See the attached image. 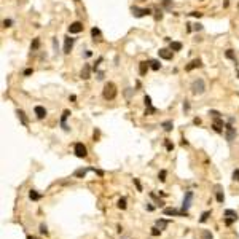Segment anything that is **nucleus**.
<instances>
[{"instance_id": "obj_1", "label": "nucleus", "mask_w": 239, "mask_h": 239, "mask_svg": "<svg viewBox=\"0 0 239 239\" xmlns=\"http://www.w3.org/2000/svg\"><path fill=\"white\" fill-rule=\"evenodd\" d=\"M116 94H118V91H116V86L115 83H112V81H108V83H105L104 89H102V96L105 100H113L116 97Z\"/></svg>"}, {"instance_id": "obj_2", "label": "nucleus", "mask_w": 239, "mask_h": 239, "mask_svg": "<svg viewBox=\"0 0 239 239\" xmlns=\"http://www.w3.org/2000/svg\"><path fill=\"white\" fill-rule=\"evenodd\" d=\"M191 93L195 94V96H201L202 93L206 91V83L202 78H195L193 81H191V86H190Z\"/></svg>"}, {"instance_id": "obj_3", "label": "nucleus", "mask_w": 239, "mask_h": 239, "mask_svg": "<svg viewBox=\"0 0 239 239\" xmlns=\"http://www.w3.org/2000/svg\"><path fill=\"white\" fill-rule=\"evenodd\" d=\"M73 153H75V156H78V158H86V156H88V148H86V145L83 142H77L75 145H73Z\"/></svg>"}, {"instance_id": "obj_4", "label": "nucleus", "mask_w": 239, "mask_h": 239, "mask_svg": "<svg viewBox=\"0 0 239 239\" xmlns=\"http://www.w3.org/2000/svg\"><path fill=\"white\" fill-rule=\"evenodd\" d=\"M131 13L134 18H144V16H150L151 8H139V6H131Z\"/></svg>"}, {"instance_id": "obj_5", "label": "nucleus", "mask_w": 239, "mask_h": 239, "mask_svg": "<svg viewBox=\"0 0 239 239\" xmlns=\"http://www.w3.org/2000/svg\"><path fill=\"white\" fill-rule=\"evenodd\" d=\"M236 136H238L236 128H234L231 123H226L225 124V137H226V140H228V142H233V140L236 139Z\"/></svg>"}, {"instance_id": "obj_6", "label": "nucleus", "mask_w": 239, "mask_h": 239, "mask_svg": "<svg viewBox=\"0 0 239 239\" xmlns=\"http://www.w3.org/2000/svg\"><path fill=\"white\" fill-rule=\"evenodd\" d=\"M164 215H175V217H188V210H179V209H174V207H166L163 210Z\"/></svg>"}, {"instance_id": "obj_7", "label": "nucleus", "mask_w": 239, "mask_h": 239, "mask_svg": "<svg viewBox=\"0 0 239 239\" xmlns=\"http://www.w3.org/2000/svg\"><path fill=\"white\" fill-rule=\"evenodd\" d=\"M191 201H193V191H191V190H187V191H185V196H183V201H182V209H183V210H188V209H190Z\"/></svg>"}, {"instance_id": "obj_8", "label": "nucleus", "mask_w": 239, "mask_h": 239, "mask_svg": "<svg viewBox=\"0 0 239 239\" xmlns=\"http://www.w3.org/2000/svg\"><path fill=\"white\" fill-rule=\"evenodd\" d=\"M223 126H225V121L222 120V116L220 118H214V123H212V129L217 134H223Z\"/></svg>"}, {"instance_id": "obj_9", "label": "nucleus", "mask_w": 239, "mask_h": 239, "mask_svg": "<svg viewBox=\"0 0 239 239\" xmlns=\"http://www.w3.org/2000/svg\"><path fill=\"white\" fill-rule=\"evenodd\" d=\"M69 32L70 34H80V32H83V24H81L80 21L72 22V24L69 26Z\"/></svg>"}, {"instance_id": "obj_10", "label": "nucleus", "mask_w": 239, "mask_h": 239, "mask_svg": "<svg viewBox=\"0 0 239 239\" xmlns=\"http://www.w3.org/2000/svg\"><path fill=\"white\" fill-rule=\"evenodd\" d=\"M91 70H93V67L89 64H83V69H81V72H80L81 80H88V78L91 77Z\"/></svg>"}, {"instance_id": "obj_11", "label": "nucleus", "mask_w": 239, "mask_h": 239, "mask_svg": "<svg viewBox=\"0 0 239 239\" xmlns=\"http://www.w3.org/2000/svg\"><path fill=\"white\" fill-rule=\"evenodd\" d=\"M73 43H75V38H72V37H65V40H64V54H69L70 51H72Z\"/></svg>"}, {"instance_id": "obj_12", "label": "nucleus", "mask_w": 239, "mask_h": 239, "mask_svg": "<svg viewBox=\"0 0 239 239\" xmlns=\"http://www.w3.org/2000/svg\"><path fill=\"white\" fill-rule=\"evenodd\" d=\"M88 171H96V167H80V169H77L75 172H73V175H75V177L83 179L85 175L88 174Z\"/></svg>"}, {"instance_id": "obj_13", "label": "nucleus", "mask_w": 239, "mask_h": 239, "mask_svg": "<svg viewBox=\"0 0 239 239\" xmlns=\"http://www.w3.org/2000/svg\"><path fill=\"white\" fill-rule=\"evenodd\" d=\"M34 112H35V116H37L38 120H43L46 116V113H48V112H46V108L42 107V105H37V107L34 108Z\"/></svg>"}, {"instance_id": "obj_14", "label": "nucleus", "mask_w": 239, "mask_h": 239, "mask_svg": "<svg viewBox=\"0 0 239 239\" xmlns=\"http://www.w3.org/2000/svg\"><path fill=\"white\" fill-rule=\"evenodd\" d=\"M70 115H72V113H70V110H64V112H62V116H61V128L64 129V131H69V126L65 124V121H67V118H69Z\"/></svg>"}, {"instance_id": "obj_15", "label": "nucleus", "mask_w": 239, "mask_h": 239, "mask_svg": "<svg viewBox=\"0 0 239 239\" xmlns=\"http://www.w3.org/2000/svg\"><path fill=\"white\" fill-rule=\"evenodd\" d=\"M158 56L161 57V59H166V61H171L172 59V56H174V54H172V51H169V50H166V48H161L158 51Z\"/></svg>"}, {"instance_id": "obj_16", "label": "nucleus", "mask_w": 239, "mask_h": 239, "mask_svg": "<svg viewBox=\"0 0 239 239\" xmlns=\"http://www.w3.org/2000/svg\"><path fill=\"white\" fill-rule=\"evenodd\" d=\"M201 65H202V61H201V59H193V61H191L190 64H188L187 67H185V70H187V72H190V70L198 69V67H201Z\"/></svg>"}, {"instance_id": "obj_17", "label": "nucleus", "mask_w": 239, "mask_h": 239, "mask_svg": "<svg viewBox=\"0 0 239 239\" xmlns=\"http://www.w3.org/2000/svg\"><path fill=\"white\" fill-rule=\"evenodd\" d=\"M150 69V64H148V61H144V62H140L139 64V73L140 75H147V70Z\"/></svg>"}, {"instance_id": "obj_18", "label": "nucleus", "mask_w": 239, "mask_h": 239, "mask_svg": "<svg viewBox=\"0 0 239 239\" xmlns=\"http://www.w3.org/2000/svg\"><path fill=\"white\" fill-rule=\"evenodd\" d=\"M161 128H163V129H164V131H166V132H171L172 129H174V123H172L171 120H167V121H163V123H161Z\"/></svg>"}, {"instance_id": "obj_19", "label": "nucleus", "mask_w": 239, "mask_h": 239, "mask_svg": "<svg viewBox=\"0 0 239 239\" xmlns=\"http://www.w3.org/2000/svg\"><path fill=\"white\" fill-rule=\"evenodd\" d=\"M223 215H225V217H230V218H234V220H238V218H239L238 212H236V210H233V209H225Z\"/></svg>"}, {"instance_id": "obj_20", "label": "nucleus", "mask_w": 239, "mask_h": 239, "mask_svg": "<svg viewBox=\"0 0 239 239\" xmlns=\"http://www.w3.org/2000/svg\"><path fill=\"white\" fill-rule=\"evenodd\" d=\"M29 198L32 199V201H38V199H42V198H43V195H42V193H38L37 190H30V191H29Z\"/></svg>"}, {"instance_id": "obj_21", "label": "nucleus", "mask_w": 239, "mask_h": 239, "mask_svg": "<svg viewBox=\"0 0 239 239\" xmlns=\"http://www.w3.org/2000/svg\"><path fill=\"white\" fill-rule=\"evenodd\" d=\"M16 115L19 116V120H21V123L24 124V126H27V124H29V121H27V116H26V113L22 112V110H19V108H18V110H16Z\"/></svg>"}, {"instance_id": "obj_22", "label": "nucleus", "mask_w": 239, "mask_h": 239, "mask_svg": "<svg viewBox=\"0 0 239 239\" xmlns=\"http://www.w3.org/2000/svg\"><path fill=\"white\" fill-rule=\"evenodd\" d=\"M40 38H38V37H35L34 38V40H32V43H30V51H37V50L38 48H40Z\"/></svg>"}, {"instance_id": "obj_23", "label": "nucleus", "mask_w": 239, "mask_h": 239, "mask_svg": "<svg viewBox=\"0 0 239 239\" xmlns=\"http://www.w3.org/2000/svg\"><path fill=\"white\" fill-rule=\"evenodd\" d=\"M148 64H150L151 70H159V69H161V62L156 61V59H150V61H148Z\"/></svg>"}, {"instance_id": "obj_24", "label": "nucleus", "mask_w": 239, "mask_h": 239, "mask_svg": "<svg viewBox=\"0 0 239 239\" xmlns=\"http://www.w3.org/2000/svg\"><path fill=\"white\" fill-rule=\"evenodd\" d=\"M215 190H217V191H215V193H217V201L218 202H220V204H223V202H225V195H223V191H220V187H215Z\"/></svg>"}, {"instance_id": "obj_25", "label": "nucleus", "mask_w": 239, "mask_h": 239, "mask_svg": "<svg viewBox=\"0 0 239 239\" xmlns=\"http://www.w3.org/2000/svg\"><path fill=\"white\" fill-rule=\"evenodd\" d=\"M167 223H169V220H164V218H159V220H156L155 223V226H158L159 230H166V226H167Z\"/></svg>"}, {"instance_id": "obj_26", "label": "nucleus", "mask_w": 239, "mask_h": 239, "mask_svg": "<svg viewBox=\"0 0 239 239\" xmlns=\"http://www.w3.org/2000/svg\"><path fill=\"white\" fill-rule=\"evenodd\" d=\"M91 35H93V42L99 40V38H100V29H97V27H93V29H91Z\"/></svg>"}, {"instance_id": "obj_27", "label": "nucleus", "mask_w": 239, "mask_h": 239, "mask_svg": "<svg viewBox=\"0 0 239 239\" xmlns=\"http://www.w3.org/2000/svg\"><path fill=\"white\" fill-rule=\"evenodd\" d=\"M225 56H226V57H228V59H231V61H233V62H234V64H236V65H238V59H236V56H234V53H233V50H226V51H225Z\"/></svg>"}, {"instance_id": "obj_28", "label": "nucleus", "mask_w": 239, "mask_h": 239, "mask_svg": "<svg viewBox=\"0 0 239 239\" xmlns=\"http://www.w3.org/2000/svg\"><path fill=\"white\" fill-rule=\"evenodd\" d=\"M116 207H118V209H121V210L126 209V207H128V204H126V198H120L118 202H116Z\"/></svg>"}, {"instance_id": "obj_29", "label": "nucleus", "mask_w": 239, "mask_h": 239, "mask_svg": "<svg viewBox=\"0 0 239 239\" xmlns=\"http://www.w3.org/2000/svg\"><path fill=\"white\" fill-rule=\"evenodd\" d=\"M182 50V43L180 42H171V51H180Z\"/></svg>"}, {"instance_id": "obj_30", "label": "nucleus", "mask_w": 239, "mask_h": 239, "mask_svg": "<svg viewBox=\"0 0 239 239\" xmlns=\"http://www.w3.org/2000/svg\"><path fill=\"white\" fill-rule=\"evenodd\" d=\"M210 214H212V210H206V212H204V214L201 215V218H199V222H201V223H206L207 220H209Z\"/></svg>"}, {"instance_id": "obj_31", "label": "nucleus", "mask_w": 239, "mask_h": 239, "mask_svg": "<svg viewBox=\"0 0 239 239\" xmlns=\"http://www.w3.org/2000/svg\"><path fill=\"white\" fill-rule=\"evenodd\" d=\"M150 198H153V199H155V201H156V206H158V207H163V206H164L163 199H159V198L156 196L155 193H150Z\"/></svg>"}, {"instance_id": "obj_32", "label": "nucleus", "mask_w": 239, "mask_h": 239, "mask_svg": "<svg viewBox=\"0 0 239 239\" xmlns=\"http://www.w3.org/2000/svg\"><path fill=\"white\" fill-rule=\"evenodd\" d=\"M201 239H212V233H210L209 230H204L201 233Z\"/></svg>"}, {"instance_id": "obj_33", "label": "nucleus", "mask_w": 239, "mask_h": 239, "mask_svg": "<svg viewBox=\"0 0 239 239\" xmlns=\"http://www.w3.org/2000/svg\"><path fill=\"white\" fill-rule=\"evenodd\" d=\"M144 104H145L147 108H151V107H153V105H151V97L150 96H145V97H144Z\"/></svg>"}, {"instance_id": "obj_34", "label": "nucleus", "mask_w": 239, "mask_h": 239, "mask_svg": "<svg viewBox=\"0 0 239 239\" xmlns=\"http://www.w3.org/2000/svg\"><path fill=\"white\" fill-rule=\"evenodd\" d=\"M166 175H167V172L163 169V171H159V174H158V179L161 180V182H166Z\"/></svg>"}, {"instance_id": "obj_35", "label": "nucleus", "mask_w": 239, "mask_h": 239, "mask_svg": "<svg viewBox=\"0 0 239 239\" xmlns=\"http://www.w3.org/2000/svg\"><path fill=\"white\" fill-rule=\"evenodd\" d=\"M164 145H166V148H167V150H169V151H172V150H174V144H172L169 139H166V142H164Z\"/></svg>"}, {"instance_id": "obj_36", "label": "nucleus", "mask_w": 239, "mask_h": 239, "mask_svg": "<svg viewBox=\"0 0 239 239\" xmlns=\"http://www.w3.org/2000/svg\"><path fill=\"white\" fill-rule=\"evenodd\" d=\"M223 220H225V225H226V226H231L234 222H236L234 218H230V217H223Z\"/></svg>"}, {"instance_id": "obj_37", "label": "nucleus", "mask_w": 239, "mask_h": 239, "mask_svg": "<svg viewBox=\"0 0 239 239\" xmlns=\"http://www.w3.org/2000/svg\"><path fill=\"white\" fill-rule=\"evenodd\" d=\"M159 234H161V230H159L158 226H153V228H151V236H159Z\"/></svg>"}, {"instance_id": "obj_38", "label": "nucleus", "mask_w": 239, "mask_h": 239, "mask_svg": "<svg viewBox=\"0 0 239 239\" xmlns=\"http://www.w3.org/2000/svg\"><path fill=\"white\" fill-rule=\"evenodd\" d=\"M209 115L212 116V118H220L222 113H220V112H217V110H209Z\"/></svg>"}, {"instance_id": "obj_39", "label": "nucleus", "mask_w": 239, "mask_h": 239, "mask_svg": "<svg viewBox=\"0 0 239 239\" xmlns=\"http://www.w3.org/2000/svg\"><path fill=\"white\" fill-rule=\"evenodd\" d=\"M102 61H104V57L100 56L99 59H97L96 62H94V65H93V70H94V72H96V70H97V67H99V64H100V62H102Z\"/></svg>"}, {"instance_id": "obj_40", "label": "nucleus", "mask_w": 239, "mask_h": 239, "mask_svg": "<svg viewBox=\"0 0 239 239\" xmlns=\"http://www.w3.org/2000/svg\"><path fill=\"white\" fill-rule=\"evenodd\" d=\"M231 177H233L234 182H239V169H234V171H233V175H231Z\"/></svg>"}, {"instance_id": "obj_41", "label": "nucleus", "mask_w": 239, "mask_h": 239, "mask_svg": "<svg viewBox=\"0 0 239 239\" xmlns=\"http://www.w3.org/2000/svg\"><path fill=\"white\" fill-rule=\"evenodd\" d=\"M161 2H163L164 8H166V10H171V3H172V0H161Z\"/></svg>"}, {"instance_id": "obj_42", "label": "nucleus", "mask_w": 239, "mask_h": 239, "mask_svg": "<svg viewBox=\"0 0 239 239\" xmlns=\"http://www.w3.org/2000/svg\"><path fill=\"white\" fill-rule=\"evenodd\" d=\"M40 233L42 234H48V228H46L45 223H42V225H40Z\"/></svg>"}, {"instance_id": "obj_43", "label": "nucleus", "mask_w": 239, "mask_h": 239, "mask_svg": "<svg viewBox=\"0 0 239 239\" xmlns=\"http://www.w3.org/2000/svg\"><path fill=\"white\" fill-rule=\"evenodd\" d=\"M134 185H136V188H137V191H142V185H140L139 179H134Z\"/></svg>"}, {"instance_id": "obj_44", "label": "nucleus", "mask_w": 239, "mask_h": 239, "mask_svg": "<svg viewBox=\"0 0 239 239\" xmlns=\"http://www.w3.org/2000/svg\"><path fill=\"white\" fill-rule=\"evenodd\" d=\"M156 112H158V110H156L155 107H151V108H147V110H145V115H153V113H156Z\"/></svg>"}, {"instance_id": "obj_45", "label": "nucleus", "mask_w": 239, "mask_h": 239, "mask_svg": "<svg viewBox=\"0 0 239 239\" xmlns=\"http://www.w3.org/2000/svg\"><path fill=\"white\" fill-rule=\"evenodd\" d=\"M32 73H34V69H26L22 75H24V77H30V75H32Z\"/></svg>"}, {"instance_id": "obj_46", "label": "nucleus", "mask_w": 239, "mask_h": 239, "mask_svg": "<svg viewBox=\"0 0 239 239\" xmlns=\"http://www.w3.org/2000/svg\"><path fill=\"white\" fill-rule=\"evenodd\" d=\"M13 26V21H11V19H5V21H3V27H11Z\"/></svg>"}, {"instance_id": "obj_47", "label": "nucleus", "mask_w": 239, "mask_h": 239, "mask_svg": "<svg viewBox=\"0 0 239 239\" xmlns=\"http://www.w3.org/2000/svg\"><path fill=\"white\" fill-rule=\"evenodd\" d=\"M132 93H134V89H131V88H128V89H126V91H124V96H126V97H128V99H129V97H131V96H132Z\"/></svg>"}, {"instance_id": "obj_48", "label": "nucleus", "mask_w": 239, "mask_h": 239, "mask_svg": "<svg viewBox=\"0 0 239 239\" xmlns=\"http://www.w3.org/2000/svg\"><path fill=\"white\" fill-rule=\"evenodd\" d=\"M190 16H193V18H201V16H202V13H199V11H191Z\"/></svg>"}, {"instance_id": "obj_49", "label": "nucleus", "mask_w": 239, "mask_h": 239, "mask_svg": "<svg viewBox=\"0 0 239 239\" xmlns=\"http://www.w3.org/2000/svg\"><path fill=\"white\" fill-rule=\"evenodd\" d=\"M183 110H185V112H188V110H190V102H188L187 99L183 100Z\"/></svg>"}, {"instance_id": "obj_50", "label": "nucleus", "mask_w": 239, "mask_h": 239, "mask_svg": "<svg viewBox=\"0 0 239 239\" xmlns=\"http://www.w3.org/2000/svg\"><path fill=\"white\" fill-rule=\"evenodd\" d=\"M97 80H104V72H97Z\"/></svg>"}, {"instance_id": "obj_51", "label": "nucleus", "mask_w": 239, "mask_h": 239, "mask_svg": "<svg viewBox=\"0 0 239 239\" xmlns=\"http://www.w3.org/2000/svg\"><path fill=\"white\" fill-rule=\"evenodd\" d=\"M193 29H195V30H202V24H195Z\"/></svg>"}, {"instance_id": "obj_52", "label": "nucleus", "mask_w": 239, "mask_h": 239, "mask_svg": "<svg viewBox=\"0 0 239 239\" xmlns=\"http://www.w3.org/2000/svg\"><path fill=\"white\" fill-rule=\"evenodd\" d=\"M89 56H93V51H89V50H86V51H85V57H89Z\"/></svg>"}, {"instance_id": "obj_53", "label": "nucleus", "mask_w": 239, "mask_h": 239, "mask_svg": "<svg viewBox=\"0 0 239 239\" xmlns=\"http://www.w3.org/2000/svg\"><path fill=\"white\" fill-rule=\"evenodd\" d=\"M193 123H195V124H201V118H198V116H196V118L193 120Z\"/></svg>"}, {"instance_id": "obj_54", "label": "nucleus", "mask_w": 239, "mask_h": 239, "mask_svg": "<svg viewBox=\"0 0 239 239\" xmlns=\"http://www.w3.org/2000/svg\"><path fill=\"white\" fill-rule=\"evenodd\" d=\"M145 207H147V210H150V212H151V210L155 209V206H151V204H147Z\"/></svg>"}, {"instance_id": "obj_55", "label": "nucleus", "mask_w": 239, "mask_h": 239, "mask_svg": "<svg viewBox=\"0 0 239 239\" xmlns=\"http://www.w3.org/2000/svg\"><path fill=\"white\" fill-rule=\"evenodd\" d=\"M69 99H70V100H72V102H73V100H77V96H73V94H72V96H70Z\"/></svg>"}, {"instance_id": "obj_56", "label": "nucleus", "mask_w": 239, "mask_h": 239, "mask_svg": "<svg viewBox=\"0 0 239 239\" xmlns=\"http://www.w3.org/2000/svg\"><path fill=\"white\" fill-rule=\"evenodd\" d=\"M27 239H38V238H35V236H27Z\"/></svg>"}, {"instance_id": "obj_57", "label": "nucleus", "mask_w": 239, "mask_h": 239, "mask_svg": "<svg viewBox=\"0 0 239 239\" xmlns=\"http://www.w3.org/2000/svg\"><path fill=\"white\" fill-rule=\"evenodd\" d=\"M238 77H239V70H238Z\"/></svg>"}]
</instances>
